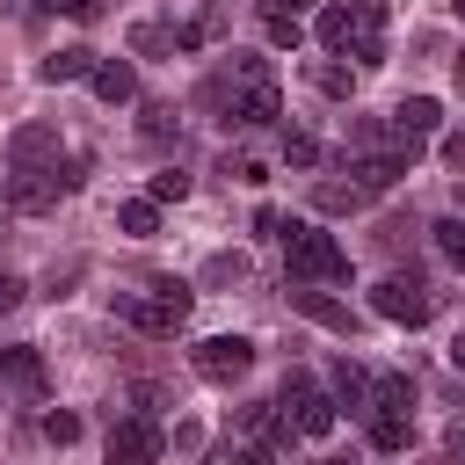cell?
I'll return each mask as SVG.
<instances>
[{"mask_svg": "<svg viewBox=\"0 0 465 465\" xmlns=\"http://www.w3.org/2000/svg\"><path fill=\"white\" fill-rule=\"evenodd\" d=\"M225 87H232V102H225V124H276L283 116V94H276V73H269V58H254V51H232V65H225Z\"/></svg>", "mask_w": 465, "mask_h": 465, "instance_id": "cell-1", "label": "cell"}, {"mask_svg": "<svg viewBox=\"0 0 465 465\" xmlns=\"http://www.w3.org/2000/svg\"><path fill=\"white\" fill-rule=\"evenodd\" d=\"M283 262H291V283H341V276H349L341 240L320 232V225H305V218H291V232H283Z\"/></svg>", "mask_w": 465, "mask_h": 465, "instance_id": "cell-2", "label": "cell"}, {"mask_svg": "<svg viewBox=\"0 0 465 465\" xmlns=\"http://www.w3.org/2000/svg\"><path fill=\"white\" fill-rule=\"evenodd\" d=\"M189 305H196V291L189 283H153V298H109V312L116 320H131L138 334H182V320H189Z\"/></svg>", "mask_w": 465, "mask_h": 465, "instance_id": "cell-3", "label": "cell"}, {"mask_svg": "<svg viewBox=\"0 0 465 465\" xmlns=\"http://www.w3.org/2000/svg\"><path fill=\"white\" fill-rule=\"evenodd\" d=\"M283 407H291V429H298V436H312V443H320V436L334 429V414H341V400H334V392H320V385H312V371H291V378H283Z\"/></svg>", "mask_w": 465, "mask_h": 465, "instance_id": "cell-4", "label": "cell"}, {"mask_svg": "<svg viewBox=\"0 0 465 465\" xmlns=\"http://www.w3.org/2000/svg\"><path fill=\"white\" fill-rule=\"evenodd\" d=\"M371 312H378V320H392V327H429L436 298H429L414 276H385V283L371 291Z\"/></svg>", "mask_w": 465, "mask_h": 465, "instance_id": "cell-5", "label": "cell"}, {"mask_svg": "<svg viewBox=\"0 0 465 465\" xmlns=\"http://www.w3.org/2000/svg\"><path fill=\"white\" fill-rule=\"evenodd\" d=\"M189 363H196V378H211V385H232V378H247V363H254V341H247V334H211V341H196V349H189Z\"/></svg>", "mask_w": 465, "mask_h": 465, "instance_id": "cell-6", "label": "cell"}, {"mask_svg": "<svg viewBox=\"0 0 465 465\" xmlns=\"http://www.w3.org/2000/svg\"><path fill=\"white\" fill-rule=\"evenodd\" d=\"M160 421L153 414H124L116 429H109V465H160Z\"/></svg>", "mask_w": 465, "mask_h": 465, "instance_id": "cell-7", "label": "cell"}, {"mask_svg": "<svg viewBox=\"0 0 465 465\" xmlns=\"http://www.w3.org/2000/svg\"><path fill=\"white\" fill-rule=\"evenodd\" d=\"M356 65H385V0H356Z\"/></svg>", "mask_w": 465, "mask_h": 465, "instance_id": "cell-8", "label": "cell"}, {"mask_svg": "<svg viewBox=\"0 0 465 465\" xmlns=\"http://www.w3.org/2000/svg\"><path fill=\"white\" fill-rule=\"evenodd\" d=\"M51 160H58V131L51 124H22L7 138V167H51Z\"/></svg>", "mask_w": 465, "mask_h": 465, "instance_id": "cell-9", "label": "cell"}, {"mask_svg": "<svg viewBox=\"0 0 465 465\" xmlns=\"http://www.w3.org/2000/svg\"><path fill=\"white\" fill-rule=\"evenodd\" d=\"M392 131H400V138H429V131H443V102H436V94H407V102L392 109Z\"/></svg>", "mask_w": 465, "mask_h": 465, "instance_id": "cell-10", "label": "cell"}, {"mask_svg": "<svg viewBox=\"0 0 465 465\" xmlns=\"http://www.w3.org/2000/svg\"><path fill=\"white\" fill-rule=\"evenodd\" d=\"M291 312H305V320H320V327H334V334H356V312H349L341 298H327V291H291Z\"/></svg>", "mask_w": 465, "mask_h": 465, "instance_id": "cell-11", "label": "cell"}, {"mask_svg": "<svg viewBox=\"0 0 465 465\" xmlns=\"http://www.w3.org/2000/svg\"><path fill=\"white\" fill-rule=\"evenodd\" d=\"M334 400H341L349 414H363V407H378V378H371L363 363H349V356H341V363H334Z\"/></svg>", "mask_w": 465, "mask_h": 465, "instance_id": "cell-12", "label": "cell"}, {"mask_svg": "<svg viewBox=\"0 0 465 465\" xmlns=\"http://www.w3.org/2000/svg\"><path fill=\"white\" fill-rule=\"evenodd\" d=\"M87 87H94L102 102H131V94H138V73H131V58H102V65L87 73Z\"/></svg>", "mask_w": 465, "mask_h": 465, "instance_id": "cell-13", "label": "cell"}, {"mask_svg": "<svg viewBox=\"0 0 465 465\" xmlns=\"http://www.w3.org/2000/svg\"><path fill=\"white\" fill-rule=\"evenodd\" d=\"M94 65H102V58H94L87 44H65V51H51V58H44V80H51V87H65V80H87Z\"/></svg>", "mask_w": 465, "mask_h": 465, "instance_id": "cell-14", "label": "cell"}, {"mask_svg": "<svg viewBox=\"0 0 465 465\" xmlns=\"http://www.w3.org/2000/svg\"><path fill=\"white\" fill-rule=\"evenodd\" d=\"M0 385L36 392V385H44V356H36V349H0Z\"/></svg>", "mask_w": 465, "mask_h": 465, "instance_id": "cell-15", "label": "cell"}, {"mask_svg": "<svg viewBox=\"0 0 465 465\" xmlns=\"http://www.w3.org/2000/svg\"><path fill=\"white\" fill-rule=\"evenodd\" d=\"M312 36H320L327 51H349V44H356V7H320Z\"/></svg>", "mask_w": 465, "mask_h": 465, "instance_id": "cell-16", "label": "cell"}, {"mask_svg": "<svg viewBox=\"0 0 465 465\" xmlns=\"http://www.w3.org/2000/svg\"><path fill=\"white\" fill-rule=\"evenodd\" d=\"M312 203H320V211H363L371 189H363V182H312Z\"/></svg>", "mask_w": 465, "mask_h": 465, "instance_id": "cell-17", "label": "cell"}, {"mask_svg": "<svg viewBox=\"0 0 465 465\" xmlns=\"http://www.w3.org/2000/svg\"><path fill=\"white\" fill-rule=\"evenodd\" d=\"M116 225H124L131 240H153V232H160V203H153V196H131V203H116Z\"/></svg>", "mask_w": 465, "mask_h": 465, "instance_id": "cell-18", "label": "cell"}, {"mask_svg": "<svg viewBox=\"0 0 465 465\" xmlns=\"http://www.w3.org/2000/svg\"><path fill=\"white\" fill-rule=\"evenodd\" d=\"M371 443L392 458V450H407L414 443V414H371Z\"/></svg>", "mask_w": 465, "mask_h": 465, "instance_id": "cell-19", "label": "cell"}, {"mask_svg": "<svg viewBox=\"0 0 465 465\" xmlns=\"http://www.w3.org/2000/svg\"><path fill=\"white\" fill-rule=\"evenodd\" d=\"M407 407H414V378L407 371H385L378 378V414H407Z\"/></svg>", "mask_w": 465, "mask_h": 465, "instance_id": "cell-20", "label": "cell"}, {"mask_svg": "<svg viewBox=\"0 0 465 465\" xmlns=\"http://www.w3.org/2000/svg\"><path fill=\"white\" fill-rule=\"evenodd\" d=\"M429 240H436V254H443L450 269H465V218H436Z\"/></svg>", "mask_w": 465, "mask_h": 465, "instance_id": "cell-21", "label": "cell"}, {"mask_svg": "<svg viewBox=\"0 0 465 465\" xmlns=\"http://www.w3.org/2000/svg\"><path fill=\"white\" fill-rule=\"evenodd\" d=\"M131 51H138V58H160V51H174V29H160V22H138V29H131Z\"/></svg>", "mask_w": 465, "mask_h": 465, "instance_id": "cell-22", "label": "cell"}, {"mask_svg": "<svg viewBox=\"0 0 465 465\" xmlns=\"http://www.w3.org/2000/svg\"><path fill=\"white\" fill-rule=\"evenodd\" d=\"M145 196H153V203H182V196H189V174H182V167H160Z\"/></svg>", "mask_w": 465, "mask_h": 465, "instance_id": "cell-23", "label": "cell"}, {"mask_svg": "<svg viewBox=\"0 0 465 465\" xmlns=\"http://www.w3.org/2000/svg\"><path fill=\"white\" fill-rule=\"evenodd\" d=\"M44 436H51L58 450H65V443H80V414H65V407H51V414H44Z\"/></svg>", "mask_w": 465, "mask_h": 465, "instance_id": "cell-24", "label": "cell"}, {"mask_svg": "<svg viewBox=\"0 0 465 465\" xmlns=\"http://www.w3.org/2000/svg\"><path fill=\"white\" fill-rule=\"evenodd\" d=\"M269 44H276V51H298V44H305L298 15H269Z\"/></svg>", "mask_w": 465, "mask_h": 465, "instance_id": "cell-25", "label": "cell"}, {"mask_svg": "<svg viewBox=\"0 0 465 465\" xmlns=\"http://www.w3.org/2000/svg\"><path fill=\"white\" fill-rule=\"evenodd\" d=\"M283 160H291V167H312V160H320V138H312V131H291V138H283Z\"/></svg>", "mask_w": 465, "mask_h": 465, "instance_id": "cell-26", "label": "cell"}, {"mask_svg": "<svg viewBox=\"0 0 465 465\" xmlns=\"http://www.w3.org/2000/svg\"><path fill=\"white\" fill-rule=\"evenodd\" d=\"M320 94H334V102H349V94H356V80H349V65H320Z\"/></svg>", "mask_w": 465, "mask_h": 465, "instance_id": "cell-27", "label": "cell"}, {"mask_svg": "<svg viewBox=\"0 0 465 465\" xmlns=\"http://www.w3.org/2000/svg\"><path fill=\"white\" fill-rule=\"evenodd\" d=\"M36 7H51V15H73V22H94V15H102V0H36Z\"/></svg>", "mask_w": 465, "mask_h": 465, "instance_id": "cell-28", "label": "cell"}, {"mask_svg": "<svg viewBox=\"0 0 465 465\" xmlns=\"http://www.w3.org/2000/svg\"><path fill=\"white\" fill-rule=\"evenodd\" d=\"M225 174H232V182H269V167H262L254 153H240V160H225Z\"/></svg>", "mask_w": 465, "mask_h": 465, "instance_id": "cell-29", "label": "cell"}, {"mask_svg": "<svg viewBox=\"0 0 465 465\" xmlns=\"http://www.w3.org/2000/svg\"><path fill=\"white\" fill-rule=\"evenodd\" d=\"M203 276H211V283H240V276H247V262H240V254H218Z\"/></svg>", "mask_w": 465, "mask_h": 465, "instance_id": "cell-30", "label": "cell"}, {"mask_svg": "<svg viewBox=\"0 0 465 465\" xmlns=\"http://www.w3.org/2000/svg\"><path fill=\"white\" fill-rule=\"evenodd\" d=\"M22 291H29V283H22V276H7V269H0V312H15V305H22Z\"/></svg>", "mask_w": 465, "mask_h": 465, "instance_id": "cell-31", "label": "cell"}, {"mask_svg": "<svg viewBox=\"0 0 465 465\" xmlns=\"http://www.w3.org/2000/svg\"><path fill=\"white\" fill-rule=\"evenodd\" d=\"M174 131V109H145V138H167Z\"/></svg>", "mask_w": 465, "mask_h": 465, "instance_id": "cell-32", "label": "cell"}, {"mask_svg": "<svg viewBox=\"0 0 465 465\" xmlns=\"http://www.w3.org/2000/svg\"><path fill=\"white\" fill-rule=\"evenodd\" d=\"M174 450H203V429L196 421H174Z\"/></svg>", "mask_w": 465, "mask_h": 465, "instance_id": "cell-33", "label": "cell"}, {"mask_svg": "<svg viewBox=\"0 0 465 465\" xmlns=\"http://www.w3.org/2000/svg\"><path fill=\"white\" fill-rule=\"evenodd\" d=\"M443 160H450V167L465 174V131H450V138H443Z\"/></svg>", "mask_w": 465, "mask_h": 465, "instance_id": "cell-34", "label": "cell"}, {"mask_svg": "<svg viewBox=\"0 0 465 465\" xmlns=\"http://www.w3.org/2000/svg\"><path fill=\"white\" fill-rule=\"evenodd\" d=\"M312 0H262V15H305Z\"/></svg>", "mask_w": 465, "mask_h": 465, "instance_id": "cell-35", "label": "cell"}, {"mask_svg": "<svg viewBox=\"0 0 465 465\" xmlns=\"http://www.w3.org/2000/svg\"><path fill=\"white\" fill-rule=\"evenodd\" d=\"M232 465H269V450H262V443H247V450H232Z\"/></svg>", "mask_w": 465, "mask_h": 465, "instance_id": "cell-36", "label": "cell"}, {"mask_svg": "<svg viewBox=\"0 0 465 465\" xmlns=\"http://www.w3.org/2000/svg\"><path fill=\"white\" fill-rule=\"evenodd\" d=\"M450 363H458V371H465V334H458V341H450Z\"/></svg>", "mask_w": 465, "mask_h": 465, "instance_id": "cell-37", "label": "cell"}, {"mask_svg": "<svg viewBox=\"0 0 465 465\" xmlns=\"http://www.w3.org/2000/svg\"><path fill=\"white\" fill-rule=\"evenodd\" d=\"M7 182H15V174H0V203H7Z\"/></svg>", "mask_w": 465, "mask_h": 465, "instance_id": "cell-38", "label": "cell"}, {"mask_svg": "<svg viewBox=\"0 0 465 465\" xmlns=\"http://www.w3.org/2000/svg\"><path fill=\"white\" fill-rule=\"evenodd\" d=\"M450 15H458V22H465V0H450Z\"/></svg>", "mask_w": 465, "mask_h": 465, "instance_id": "cell-39", "label": "cell"}]
</instances>
